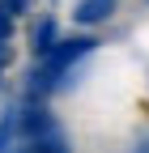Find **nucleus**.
Instances as JSON below:
<instances>
[{"instance_id":"nucleus-1","label":"nucleus","mask_w":149,"mask_h":153,"mask_svg":"<svg viewBox=\"0 0 149 153\" xmlns=\"http://www.w3.org/2000/svg\"><path fill=\"white\" fill-rule=\"evenodd\" d=\"M94 47H98V43H94L89 34H77V38H64V43H55V47L43 55V60H39V68L30 72V94H39V98H43V94L60 89V85H64V76L77 68V64H81Z\"/></svg>"},{"instance_id":"nucleus-7","label":"nucleus","mask_w":149,"mask_h":153,"mask_svg":"<svg viewBox=\"0 0 149 153\" xmlns=\"http://www.w3.org/2000/svg\"><path fill=\"white\" fill-rule=\"evenodd\" d=\"M4 64H9V38H0V76H4Z\"/></svg>"},{"instance_id":"nucleus-4","label":"nucleus","mask_w":149,"mask_h":153,"mask_svg":"<svg viewBox=\"0 0 149 153\" xmlns=\"http://www.w3.org/2000/svg\"><path fill=\"white\" fill-rule=\"evenodd\" d=\"M13 153H72V149L64 140V132H51V136H43V140H26L22 149H13Z\"/></svg>"},{"instance_id":"nucleus-2","label":"nucleus","mask_w":149,"mask_h":153,"mask_svg":"<svg viewBox=\"0 0 149 153\" xmlns=\"http://www.w3.org/2000/svg\"><path fill=\"white\" fill-rule=\"evenodd\" d=\"M111 13H115V0H77V9H72V17H77L81 26H98Z\"/></svg>"},{"instance_id":"nucleus-3","label":"nucleus","mask_w":149,"mask_h":153,"mask_svg":"<svg viewBox=\"0 0 149 153\" xmlns=\"http://www.w3.org/2000/svg\"><path fill=\"white\" fill-rule=\"evenodd\" d=\"M51 47H55V22H51V17H39L34 30H30V51H34V60H43Z\"/></svg>"},{"instance_id":"nucleus-6","label":"nucleus","mask_w":149,"mask_h":153,"mask_svg":"<svg viewBox=\"0 0 149 153\" xmlns=\"http://www.w3.org/2000/svg\"><path fill=\"white\" fill-rule=\"evenodd\" d=\"M0 4H4L9 13H26V4H30V0H0Z\"/></svg>"},{"instance_id":"nucleus-5","label":"nucleus","mask_w":149,"mask_h":153,"mask_svg":"<svg viewBox=\"0 0 149 153\" xmlns=\"http://www.w3.org/2000/svg\"><path fill=\"white\" fill-rule=\"evenodd\" d=\"M9 34H13V13L0 4V38H9Z\"/></svg>"}]
</instances>
